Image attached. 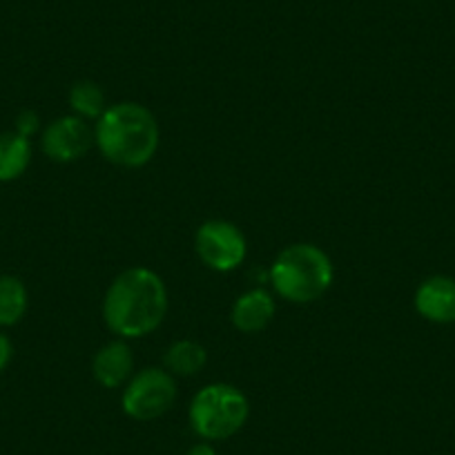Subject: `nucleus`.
Listing matches in <instances>:
<instances>
[{
	"label": "nucleus",
	"mask_w": 455,
	"mask_h": 455,
	"mask_svg": "<svg viewBox=\"0 0 455 455\" xmlns=\"http://www.w3.org/2000/svg\"><path fill=\"white\" fill-rule=\"evenodd\" d=\"M168 315V288L150 268L134 266L112 279L103 299V319L121 339L155 332Z\"/></svg>",
	"instance_id": "obj_1"
},
{
	"label": "nucleus",
	"mask_w": 455,
	"mask_h": 455,
	"mask_svg": "<svg viewBox=\"0 0 455 455\" xmlns=\"http://www.w3.org/2000/svg\"><path fill=\"white\" fill-rule=\"evenodd\" d=\"M159 143V121L146 105L134 100L108 105L94 125V146L109 164L121 168L148 165L155 159Z\"/></svg>",
	"instance_id": "obj_2"
},
{
	"label": "nucleus",
	"mask_w": 455,
	"mask_h": 455,
	"mask_svg": "<svg viewBox=\"0 0 455 455\" xmlns=\"http://www.w3.org/2000/svg\"><path fill=\"white\" fill-rule=\"evenodd\" d=\"M268 277L282 299L291 304H313L331 291L335 266L315 243H291L275 257Z\"/></svg>",
	"instance_id": "obj_3"
},
{
	"label": "nucleus",
	"mask_w": 455,
	"mask_h": 455,
	"mask_svg": "<svg viewBox=\"0 0 455 455\" xmlns=\"http://www.w3.org/2000/svg\"><path fill=\"white\" fill-rule=\"evenodd\" d=\"M251 402L246 393L226 382H214L199 388L192 397L190 427L204 442H219L237 435L248 422Z\"/></svg>",
	"instance_id": "obj_4"
},
{
	"label": "nucleus",
	"mask_w": 455,
	"mask_h": 455,
	"mask_svg": "<svg viewBox=\"0 0 455 455\" xmlns=\"http://www.w3.org/2000/svg\"><path fill=\"white\" fill-rule=\"evenodd\" d=\"M174 400H177V378L165 369L148 366L134 373L125 384L121 409L137 422H152L168 413L174 406Z\"/></svg>",
	"instance_id": "obj_5"
},
{
	"label": "nucleus",
	"mask_w": 455,
	"mask_h": 455,
	"mask_svg": "<svg viewBox=\"0 0 455 455\" xmlns=\"http://www.w3.org/2000/svg\"><path fill=\"white\" fill-rule=\"evenodd\" d=\"M195 251L205 268L214 273H233L246 261L248 242L242 228L226 219L201 223L195 235Z\"/></svg>",
	"instance_id": "obj_6"
},
{
	"label": "nucleus",
	"mask_w": 455,
	"mask_h": 455,
	"mask_svg": "<svg viewBox=\"0 0 455 455\" xmlns=\"http://www.w3.org/2000/svg\"><path fill=\"white\" fill-rule=\"evenodd\" d=\"M94 146V128L76 114L59 116L41 134V148L45 156L56 164H74Z\"/></svg>",
	"instance_id": "obj_7"
},
{
	"label": "nucleus",
	"mask_w": 455,
	"mask_h": 455,
	"mask_svg": "<svg viewBox=\"0 0 455 455\" xmlns=\"http://www.w3.org/2000/svg\"><path fill=\"white\" fill-rule=\"evenodd\" d=\"M415 310L419 317L433 323L455 322V279L446 275H433L424 279L415 291Z\"/></svg>",
	"instance_id": "obj_8"
},
{
	"label": "nucleus",
	"mask_w": 455,
	"mask_h": 455,
	"mask_svg": "<svg viewBox=\"0 0 455 455\" xmlns=\"http://www.w3.org/2000/svg\"><path fill=\"white\" fill-rule=\"evenodd\" d=\"M92 373L103 388H119L134 375V353L125 339H114L96 351Z\"/></svg>",
	"instance_id": "obj_9"
},
{
	"label": "nucleus",
	"mask_w": 455,
	"mask_h": 455,
	"mask_svg": "<svg viewBox=\"0 0 455 455\" xmlns=\"http://www.w3.org/2000/svg\"><path fill=\"white\" fill-rule=\"evenodd\" d=\"M275 313H277L275 297L264 288H252L235 299L230 322L239 332L252 335V332L266 331L275 319Z\"/></svg>",
	"instance_id": "obj_10"
},
{
	"label": "nucleus",
	"mask_w": 455,
	"mask_h": 455,
	"mask_svg": "<svg viewBox=\"0 0 455 455\" xmlns=\"http://www.w3.org/2000/svg\"><path fill=\"white\" fill-rule=\"evenodd\" d=\"M32 164V139L19 132L0 134V183H12L23 177Z\"/></svg>",
	"instance_id": "obj_11"
},
{
	"label": "nucleus",
	"mask_w": 455,
	"mask_h": 455,
	"mask_svg": "<svg viewBox=\"0 0 455 455\" xmlns=\"http://www.w3.org/2000/svg\"><path fill=\"white\" fill-rule=\"evenodd\" d=\"M164 364L174 378H195L208 364V351L195 339H179L168 347Z\"/></svg>",
	"instance_id": "obj_12"
},
{
	"label": "nucleus",
	"mask_w": 455,
	"mask_h": 455,
	"mask_svg": "<svg viewBox=\"0 0 455 455\" xmlns=\"http://www.w3.org/2000/svg\"><path fill=\"white\" fill-rule=\"evenodd\" d=\"M29 308V292L16 275H0V328L16 326Z\"/></svg>",
	"instance_id": "obj_13"
},
{
	"label": "nucleus",
	"mask_w": 455,
	"mask_h": 455,
	"mask_svg": "<svg viewBox=\"0 0 455 455\" xmlns=\"http://www.w3.org/2000/svg\"><path fill=\"white\" fill-rule=\"evenodd\" d=\"M69 108L83 121H99L108 109L105 92L94 81H76L69 90Z\"/></svg>",
	"instance_id": "obj_14"
},
{
	"label": "nucleus",
	"mask_w": 455,
	"mask_h": 455,
	"mask_svg": "<svg viewBox=\"0 0 455 455\" xmlns=\"http://www.w3.org/2000/svg\"><path fill=\"white\" fill-rule=\"evenodd\" d=\"M38 130H41V116L34 109L19 112V116L14 121V132H19L25 139H32L34 134H38Z\"/></svg>",
	"instance_id": "obj_15"
},
{
	"label": "nucleus",
	"mask_w": 455,
	"mask_h": 455,
	"mask_svg": "<svg viewBox=\"0 0 455 455\" xmlns=\"http://www.w3.org/2000/svg\"><path fill=\"white\" fill-rule=\"evenodd\" d=\"M12 360H14V341L7 332L0 331V373L12 364Z\"/></svg>",
	"instance_id": "obj_16"
},
{
	"label": "nucleus",
	"mask_w": 455,
	"mask_h": 455,
	"mask_svg": "<svg viewBox=\"0 0 455 455\" xmlns=\"http://www.w3.org/2000/svg\"><path fill=\"white\" fill-rule=\"evenodd\" d=\"M186 455H217V451H214V446L210 442H199V444L190 446Z\"/></svg>",
	"instance_id": "obj_17"
}]
</instances>
